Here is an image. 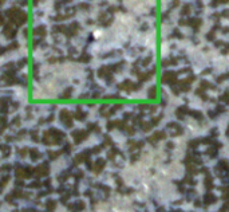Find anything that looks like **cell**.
<instances>
[{
	"label": "cell",
	"instance_id": "1",
	"mask_svg": "<svg viewBox=\"0 0 229 212\" xmlns=\"http://www.w3.org/2000/svg\"><path fill=\"white\" fill-rule=\"evenodd\" d=\"M189 106H190V107H193V109H201L202 106H204V104H202L201 99H197L196 102H190Z\"/></svg>",
	"mask_w": 229,
	"mask_h": 212
},
{
	"label": "cell",
	"instance_id": "2",
	"mask_svg": "<svg viewBox=\"0 0 229 212\" xmlns=\"http://www.w3.org/2000/svg\"><path fill=\"white\" fill-rule=\"evenodd\" d=\"M181 32L184 35H192V30L189 27H181Z\"/></svg>",
	"mask_w": 229,
	"mask_h": 212
}]
</instances>
